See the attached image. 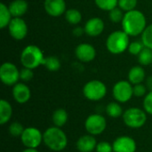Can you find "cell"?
<instances>
[{"instance_id":"6da1fadb","label":"cell","mask_w":152,"mask_h":152,"mask_svg":"<svg viewBox=\"0 0 152 152\" xmlns=\"http://www.w3.org/2000/svg\"><path fill=\"white\" fill-rule=\"evenodd\" d=\"M122 30L129 37H137L142 34L147 27V20L144 13L137 9L125 12L121 22Z\"/></svg>"},{"instance_id":"7a4b0ae2","label":"cell","mask_w":152,"mask_h":152,"mask_svg":"<svg viewBox=\"0 0 152 152\" xmlns=\"http://www.w3.org/2000/svg\"><path fill=\"white\" fill-rule=\"evenodd\" d=\"M43 142L45 146L53 151H61L68 145L66 134L61 127L52 126L47 128L43 134Z\"/></svg>"},{"instance_id":"3957f363","label":"cell","mask_w":152,"mask_h":152,"mask_svg":"<svg viewBox=\"0 0 152 152\" xmlns=\"http://www.w3.org/2000/svg\"><path fill=\"white\" fill-rule=\"evenodd\" d=\"M45 55L43 51L35 45H28L20 53V61L25 68L35 69L43 65Z\"/></svg>"},{"instance_id":"277c9868","label":"cell","mask_w":152,"mask_h":152,"mask_svg":"<svg viewBox=\"0 0 152 152\" xmlns=\"http://www.w3.org/2000/svg\"><path fill=\"white\" fill-rule=\"evenodd\" d=\"M129 36L124 30H116L111 32L106 39V48L112 54H121L125 53L129 46Z\"/></svg>"},{"instance_id":"5b68a950","label":"cell","mask_w":152,"mask_h":152,"mask_svg":"<svg viewBox=\"0 0 152 152\" xmlns=\"http://www.w3.org/2000/svg\"><path fill=\"white\" fill-rule=\"evenodd\" d=\"M107 94L106 85L97 79L88 81L83 87L84 96L92 102H98L105 97Z\"/></svg>"},{"instance_id":"8992f818","label":"cell","mask_w":152,"mask_h":152,"mask_svg":"<svg viewBox=\"0 0 152 152\" xmlns=\"http://www.w3.org/2000/svg\"><path fill=\"white\" fill-rule=\"evenodd\" d=\"M123 121L130 128L137 129L142 127L146 121L147 116L144 110L140 108H129L123 113Z\"/></svg>"},{"instance_id":"52a82bcc","label":"cell","mask_w":152,"mask_h":152,"mask_svg":"<svg viewBox=\"0 0 152 152\" xmlns=\"http://www.w3.org/2000/svg\"><path fill=\"white\" fill-rule=\"evenodd\" d=\"M112 95L116 102L126 103L134 96V86L128 80H120L114 85Z\"/></svg>"},{"instance_id":"ba28073f","label":"cell","mask_w":152,"mask_h":152,"mask_svg":"<svg viewBox=\"0 0 152 152\" xmlns=\"http://www.w3.org/2000/svg\"><path fill=\"white\" fill-rule=\"evenodd\" d=\"M0 79L4 85L13 86L20 79V70L12 62L5 61L0 67Z\"/></svg>"},{"instance_id":"9c48e42d","label":"cell","mask_w":152,"mask_h":152,"mask_svg":"<svg viewBox=\"0 0 152 152\" xmlns=\"http://www.w3.org/2000/svg\"><path fill=\"white\" fill-rule=\"evenodd\" d=\"M107 127L106 118L100 114H92L88 116L85 122V128L89 134L99 135L102 134Z\"/></svg>"},{"instance_id":"30bf717a","label":"cell","mask_w":152,"mask_h":152,"mask_svg":"<svg viewBox=\"0 0 152 152\" xmlns=\"http://www.w3.org/2000/svg\"><path fill=\"white\" fill-rule=\"evenodd\" d=\"M20 140L26 148L37 149L43 142V134L36 127H28L24 129Z\"/></svg>"},{"instance_id":"8fae6325","label":"cell","mask_w":152,"mask_h":152,"mask_svg":"<svg viewBox=\"0 0 152 152\" xmlns=\"http://www.w3.org/2000/svg\"><path fill=\"white\" fill-rule=\"evenodd\" d=\"M7 28L10 36L15 40H23L28 32V25L22 18H12Z\"/></svg>"},{"instance_id":"7c38bea8","label":"cell","mask_w":152,"mask_h":152,"mask_svg":"<svg viewBox=\"0 0 152 152\" xmlns=\"http://www.w3.org/2000/svg\"><path fill=\"white\" fill-rule=\"evenodd\" d=\"M75 56L81 62H91L96 57V50L91 44L81 43L75 48Z\"/></svg>"},{"instance_id":"4fadbf2b","label":"cell","mask_w":152,"mask_h":152,"mask_svg":"<svg viewBox=\"0 0 152 152\" xmlns=\"http://www.w3.org/2000/svg\"><path fill=\"white\" fill-rule=\"evenodd\" d=\"M44 8L51 17H61L67 11L65 0H45Z\"/></svg>"},{"instance_id":"5bb4252c","label":"cell","mask_w":152,"mask_h":152,"mask_svg":"<svg viewBox=\"0 0 152 152\" xmlns=\"http://www.w3.org/2000/svg\"><path fill=\"white\" fill-rule=\"evenodd\" d=\"M105 28V24L102 19L99 17H93L86 20L84 26L85 33L91 37H96L100 36Z\"/></svg>"},{"instance_id":"9a60e30c","label":"cell","mask_w":152,"mask_h":152,"mask_svg":"<svg viewBox=\"0 0 152 152\" xmlns=\"http://www.w3.org/2000/svg\"><path fill=\"white\" fill-rule=\"evenodd\" d=\"M114 152H135L136 151V142L130 136H119L118 137L113 144Z\"/></svg>"},{"instance_id":"2e32d148","label":"cell","mask_w":152,"mask_h":152,"mask_svg":"<svg viewBox=\"0 0 152 152\" xmlns=\"http://www.w3.org/2000/svg\"><path fill=\"white\" fill-rule=\"evenodd\" d=\"M12 94L14 101L20 104L28 102L31 97V92L29 87L24 83H17L12 86Z\"/></svg>"},{"instance_id":"e0dca14e","label":"cell","mask_w":152,"mask_h":152,"mask_svg":"<svg viewBox=\"0 0 152 152\" xmlns=\"http://www.w3.org/2000/svg\"><path fill=\"white\" fill-rule=\"evenodd\" d=\"M76 146L79 152H93L97 146L96 139L92 134L83 135L77 140Z\"/></svg>"},{"instance_id":"ac0fdd59","label":"cell","mask_w":152,"mask_h":152,"mask_svg":"<svg viewBox=\"0 0 152 152\" xmlns=\"http://www.w3.org/2000/svg\"><path fill=\"white\" fill-rule=\"evenodd\" d=\"M13 18H22L28 12V4L26 0H13L8 5Z\"/></svg>"},{"instance_id":"d6986e66","label":"cell","mask_w":152,"mask_h":152,"mask_svg":"<svg viewBox=\"0 0 152 152\" xmlns=\"http://www.w3.org/2000/svg\"><path fill=\"white\" fill-rule=\"evenodd\" d=\"M128 81L133 85H137V84H142L144 79L146 78V74L145 70L142 68V65H137L134 66L130 69L128 75H127Z\"/></svg>"},{"instance_id":"ffe728a7","label":"cell","mask_w":152,"mask_h":152,"mask_svg":"<svg viewBox=\"0 0 152 152\" xmlns=\"http://www.w3.org/2000/svg\"><path fill=\"white\" fill-rule=\"evenodd\" d=\"M12 108L10 102L5 100L0 101V125L6 124L12 118Z\"/></svg>"},{"instance_id":"44dd1931","label":"cell","mask_w":152,"mask_h":152,"mask_svg":"<svg viewBox=\"0 0 152 152\" xmlns=\"http://www.w3.org/2000/svg\"><path fill=\"white\" fill-rule=\"evenodd\" d=\"M12 18L13 17H12L8 6L5 4L1 3L0 4V28L4 29L6 27H8V25L11 22Z\"/></svg>"},{"instance_id":"7402d4cb","label":"cell","mask_w":152,"mask_h":152,"mask_svg":"<svg viewBox=\"0 0 152 152\" xmlns=\"http://www.w3.org/2000/svg\"><path fill=\"white\" fill-rule=\"evenodd\" d=\"M65 19L67 22L70 25H77L82 20V13L80 11H78L76 8H69L67 9V11L64 13Z\"/></svg>"},{"instance_id":"603a6c76","label":"cell","mask_w":152,"mask_h":152,"mask_svg":"<svg viewBox=\"0 0 152 152\" xmlns=\"http://www.w3.org/2000/svg\"><path fill=\"white\" fill-rule=\"evenodd\" d=\"M68 113L64 109H57L53 113V123L57 127H62L68 121Z\"/></svg>"},{"instance_id":"cb8c5ba5","label":"cell","mask_w":152,"mask_h":152,"mask_svg":"<svg viewBox=\"0 0 152 152\" xmlns=\"http://www.w3.org/2000/svg\"><path fill=\"white\" fill-rule=\"evenodd\" d=\"M106 113L110 118H118L119 117L123 116V109L119 104V102H111L106 107Z\"/></svg>"},{"instance_id":"d4e9b609","label":"cell","mask_w":152,"mask_h":152,"mask_svg":"<svg viewBox=\"0 0 152 152\" xmlns=\"http://www.w3.org/2000/svg\"><path fill=\"white\" fill-rule=\"evenodd\" d=\"M43 65L46 68L47 70H49L51 72L58 71L61 69V66L60 60L56 56H53V55L45 57Z\"/></svg>"},{"instance_id":"484cf974","label":"cell","mask_w":152,"mask_h":152,"mask_svg":"<svg viewBox=\"0 0 152 152\" xmlns=\"http://www.w3.org/2000/svg\"><path fill=\"white\" fill-rule=\"evenodd\" d=\"M138 62L142 66H148L152 64V50L144 47L138 55Z\"/></svg>"},{"instance_id":"4316f807","label":"cell","mask_w":152,"mask_h":152,"mask_svg":"<svg viewBox=\"0 0 152 152\" xmlns=\"http://www.w3.org/2000/svg\"><path fill=\"white\" fill-rule=\"evenodd\" d=\"M96 6L105 12H110L118 7V0H94Z\"/></svg>"},{"instance_id":"83f0119b","label":"cell","mask_w":152,"mask_h":152,"mask_svg":"<svg viewBox=\"0 0 152 152\" xmlns=\"http://www.w3.org/2000/svg\"><path fill=\"white\" fill-rule=\"evenodd\" d=\"M124 15H125L124 11L121 10L118 6L109 12V18H110V21L113 23H116V24L122 22Z\"/></svg>"},{"instance_id":"f1b7e54d","label":"cell","mask_w":152,"mask_h":152,"mask_svg":"<svg viewBox=\"0 0 152 152\" xmlns=\"http://www.w3.org/2000/svg\"><path fill=\"white\" fill-rule=\"evenodd\" d=\"M141 36L142 42L143 43L144 46L152 50V23L146 27Z\"/></svg>"},{"instance_id":"f546056e","label":"cell","mask_w":152,"mask_h":152,"mask_svg":"<svg viewBox=\"0 0 152 152\" xmlns=\"http://www.w3.org/2000/svg\"><path fill=\"white\" fill-rule=\"evenodd\" d=\"M138 0H118V6L125 12L136 9Z\"/></svg>"},{"instance_id":"4dcf8cb0","label":"cell","mask_w":152,"mask_h":152,"mask_svg":"<svg viewBox=\"0 0 152 152\" xmlns=\"http://www.w3.org/2000/svg\"><path fill=\"white\" fill-rule=\"evenodd\" d=\"M145 46H144L143 43L142 42V40L141 41H133V42H130L127 51L129 52L130 54L138 56L139 53L142 51V49Z\"/></svg>"},{"instance_id":"1f68e13d","label":"cell","mask_w":152,"mask_h":152,"mask_svg":"<svg viewBox=\"0 0 152 152\" xmlns=\"http://www.w3.org/2000/svg\"><path fill=\"white\" fill-rule=\"evenodd\" d=\"M24 129L25 128L20 122H12L9 126V133L12 136L18 137V136H21Z\"/></svg>"},{"instance_id":"d6a6232c","label":"cell","mask_w":152,"mask_h":152,"mask_svg":"<svg viewBox=\"0 0 152 152\" xmlns=\"http://www.w3.org/2000/svg\"><path fill=\"white\" fill-rule=\"evenodd\" d=\"M33 77H34L33 69L23 67L20 70V79L21 81H23V82H29V81L32 80Z\"/></svg>"},{"instance_id":"836d02e7","label":"cell","mask_w":152,"mask_h":152,"mask_svg":"<svg viewBox=\"0 0 152 152\" xmlns=\"http://www.w3.org/2000/svg\"><path fill=\"white\" fill-rule=\"evenodd\" d=\"M147 87L145 85H143L142 83V84H137V85H134V96L135 97H142V96H145L147 94Z\"/></svg>"},{"instance_id":"e575fe53","label":"cell","mask_w":152,"mask_h":152,"mask_svg":"<svg viewBox=\"0 0 152 152\" xmlns=\"http://www.w3.org/2000/svg\"><path fill=\"white\" fill-rule=\"evenodd\" d=\"M143 109H144V110L148 114L152 115V91L149 92L144 96V100H143Z\"/></svg>"},{"instance_id":"d590c367","label":"cell","mask_w":152,"mask_h":152,"mask_svg":"<svg viewBox=\"0 0 152 152\" xmlns=\"http://www.w3.org/2000/svg\"><path fill=\"white\" fill-rule=\"evenodd\" d=\"M96 152H112L113 151V146L107 142H101L97 143L96 146Z\"/></svg>"},{"instance_id":"8d00e7d4","label":"cell","mask_w":152,"mask_h":152,"mask_svg":"<svg viewBox=\"0 0 152 152\" xmlns=\"http://www.w3.org/2000/svg\"><path fill=\"white\" fill-rule=\"evenodd\" d=\"M72 33L75 37H79L81 36H83V34L85 33V29L84 28L80 27V26H77V27H75L74 29L72 30Z\"/></svg>"},{"instance_id":"74e56055","label":"cell","mask_w":152,"mask_h":152,"mask_svg":"<svg viewBox=\"0 0 152 152\" xmlns=\"http://www.w3.org/2000/svg\"><path fill=\"white\" fill-rule=\"evenodd\" d=\"M147 89L149 90V92L152 91V76H150L146 78V84H145Z\"/></svg>"},{"instance_id":"f35d334b","label":"cell","mask_w":152,"mask_h":152,"mask_svg":"<svg viewBox=\"0 0 152 152\" xmlns=\"http://www.w3.org/2000/svg\"><path fill=\"white\" fill-rule=\"evenodd\" d=\"M22 152H39L37 149H31V148H27L26 150H24Z\"/></svg>"}]
</instances>
